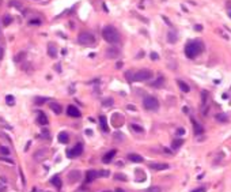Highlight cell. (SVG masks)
I'll use <instances>...</instances> for the list:
<instances>
[{
    "instance_id": "6da1fadb",
    "label": "cell",
    "mask_w": 231,
    "mask_h": 192,
    "mask_svg": "<svg viewBox=\"0 0 231 192\" xmlns=\"http://www.w3.org/2000/svg\"><path fill=\"white\" fill-rule=\"evenodd\" d=\"M203 42L200 41V40H192V41H189L186 44V47H185V55L186 57L189 59H194L197 55H200L201 52H203Z\"/></svg>"
},
{
    "instance_id": "7a4b0ae2",
    "label": "cell",
    "mask_w": 231,
    "mask_h": 192,
    "mask_svg": "<svg viewBox=\"0 0 231 192\" xmlns=\"http://www.w3.org/2000/svg\"><path fill=\"white\" fill-rule=\"evenodd\" d=\"M102 37L106 42L109 44H117L120 41V33L117 32V29L113 26H106L102 30Z\"/></svg>"
},
{
    "instance_id": "3957f363",
    "label": "cell",
    "mask_w": 231,
    "mask_h": 192,
    "mask_svg": "<svg viewBox=\"0 0 231 192\" xmlns=\"http://www.w3.org/2000/svg\"><path fill=\"white\" fill-rule=\"evenodd\" d=\"M78 42L82 45H93L95 42V35L88 32H82L78 35Z\"/></svg>"
},
{
    "instance_id": "277c9868",
    "label": "cell",
    "mask_w": 231,
    "mask_h": 192,
    "mask_svg": "<svg viewBox=\"0 0 231 192\" xmlns=\"http://www.w3.org/2000/svg\"><path fill=\"white\" fill-rule=\"evenodd\" d=\"M143 105L147 110H158L159 109V101L152 95H147L143 100Z\"/></svg>"
},
{
    "instance_id": "5b68a950",
    "label": "cell",
    "mask_w": 231,
    "mask_h": 192,
    "mask_svg": "<svg viewBox=\"0 0 231 192\" xmlns=\"http://www.w3.org/2000/svg\"><path fill=\"white\" fill-rule=\"evenodd\" d=\"M151 78H152V72L150 70H140L133 75V80H137V82H144Z\"/></svg>"
},
{
    "instance_id": "8992f818",
    "label": "cell",
    "mask_w": 231,
    "mask_h": 192,
    "mask_svg": "<svg viewBox=\"0 0 231 192\" xmlns=\"http://www.w3.org/2000/svg\"><path fill=\"white\" fill-rule=\"evenodd\" d=\"M82 153H83V146L80 145V143H78L75 147L67 150V157H68V158H75V157H79Z\"/></svg>"
},
{
    "instance_id": "52a82bcc",
    "label": "cell",
    "mask_w": 231,
    "mask_h": 192,
    "mask_svg": "<svg viewBox=\"0 0 231 192\" xmlns=\"http://www.w3.org/2000/svg\"><path fill=\"white\" fill-rule=\"evenodd\" d=\"M67 113H68V116H71V117H80V110H79L76 106H74V105L68 106Z\"/></svg>"
},
{
    "instance_id": "ba28073f",
    "label": "cell",
    "mask_w": 231,
    "mask_h": 192,
    "mask_svg": "<svg viewBox=\"0 0 231 192\" xmlns=\"http://www.w3.org/2000/svg\"><path fill=\"white\" fill-rule=\"evenodd\" d=\"M150 166V169H152V170H166V169H169V165L167 164H150L148 165Z\"/></svg>"
},
{
    "instance_id": "9c48e42d",
    "label": "cell",
    "mask_w": 231,
    "mask_h": 192,
    "mask_svg": "<svg viewBox=\"0 0 231 192\" xmlns=\"http://www.w3.org/2000/svg\"><path fill=\"white\" fill-rule=\"evenodd\" d=\"M116 150H110L109 153H106L105 155H103V158H102V161L105 162V164H109V162H112L113 161V158H114V155H116Z\"/></svg>"
},
{
    "instance_id": "30bf717a",
    "label": "cell",
    "mask_w": 231,
    "mask_h": 192,
    "mask_svg": "<svg viewBox=\"0 0 231 192\" xmlns=\"http://www.w3.org/2000/svg\"><path fill=\"white\" fill-rule=\"evenodd\" d=\"M37 121H38V124H41V126H46L48 123H49V119L46 117V114L44 113V112H38Z\"/></svg>"
},
{
    "instance_id": "8fae6325",
    "label": "cell",
    "mask_w": 231,
    "mask_h": 192,
    "mask_svg": "<svg viewBox=\"0 0 231 192\" xmlns=\"http://www.w3.org/2000/svg\"><path fill=\"white\" fill-rule=\"evenodd\" d=\"M57 47H56L55 44H49V45H48V55L51 56V57H53V59H55V57H57Z\"/></svg>"
},
{
    "instance_id": "7c38bea8",
    "label": "cell",
    "mask_w": 231,
    "mask_h": 192,
    "mask_svg": "<svg viewBox=\"0 0 231 192\" xmlns=\"http://www.w3.org/2000/svg\"><path fill=\"white\" fill-rule=\"evenodd\" d=\"M80 179V172L79 170H72L71 173H68V180L71 183H75V181H78Z\"/></svg>"
},
{
    "instance_id": "4fadbf2b",
    "label": "cell",
    "mask_w": 231,
    "mask_h": 192,
    "mask_svg": "<svg viewBox=\"0 0 231 192\" xmlns=\"http://www.w3.org/2000/svg\"><path fill=\"white\" fill-rule=\"evenodd\" d=\"M97 177H98V172H97V170H88V172H87V176H86V181L87 183H91V181H94Z\"/></svg>"
},
{
    "instance_id": "5bb4252c",
    "label": "cell",
    "mask_w": 231,
    "mask_h": 192,
    "mask_svg": "<svg viewBox=\"0 0 231 192\" xmlns=\"http://www.w3.org/2000/svg\"><path fill=\"white\" fill-rule=\"evenodd\" d=\"M106 55H107V57H110V59H114V57H117V56L120 55V51H118L117 48H109V49L106 51Z\"/></svg>"
},
{
    "instance_id": "9a60e30c",
    "label": "cell",
    "mask_w": 231,
    "mask_h": 192,
    "mask_svg": "<svg viewBox=\"0 0 231 192\" xmlns=\"http://www.w3.org/2000/svg\"><path fill=\"white\" fill-rule=\"evenodd\" d=\"M128 160H129L131 162H135V164H141V162H143V157L139 155V154H129V155H128Z\"/></svg>"
},
{
    "instance_id": "2e32d148",
    "label": "cell",
    "mask_w": 231,
    "mask_h": 192,
    "mask_svg": "<svg viewBox=\"0 0 231 192\" xmlns=\"http://www.w3.org/2000/svg\"><path fill=\"white\" fill-rule=\"evenodd\" d=\"M99 123H101V128L102 131H105V132H107L109 131V126H107V120H106V116H99Z\"/></svg>"
},
{
    "instance_id": "e0dca14e",
    "label": "cell",
    "mask_w": 231,
    "mask_h": 192,
    "mask_svg": "<svg viewBox=\"0 0 231 192\" xmlns=\"http://www.w3.org/2000/svg\"><path fill=\"white\" fill-rule=\"evenodd\" d=\"M51 183L55 185L57 189H60L61 187H63V183H61V179H60V176H53V177H52V180H51Z\"/></svg>"
},
{
    "instance_id": "ac0fdd59",
    "label": "cell",
    "mask_w": 231,
    "mask_h": 192,
    "mask_svg": "<svg viewBox=\"0 0 231 192\" xmlns=\"http://www.w3.org/2000/svg\"><path fill=\"white\" fill-rule=\"evenodd\" d=\"M57 139H59L60 143L65 145V143H68V140H70V135H68L67 132H60L59 136H57Z\"/></svg>"
},
{
    "instance_id": "d6986e66",
    "label": "cell",
    "mask_w": 231,
    "mask_h": 192,
    "mask_svg": "<svg viewBox=\"0 0 231 192\" xmlns=\"http://www.w3.org/2000/svg\"><path fill=\"white\" fill-rule=\"evenodd\" d=\"M49 108H51L53 112H55L56 114H60L61 112H63V109H61V106L59 105V104H56V102H51L49 104Z\"/></svg>"
},
{
    "instance_id": "ffe728a7",
    "label": "cell",
    "mask_w": 231,
    "mask_h": 192,
    "mask_svg": "<svg viewBox=\"0 0 231 192\" xmlns=\"http://www.w3.org/2000/svg\"><path fill=\"white\" fill-rule=\"evenodd\" d=\"M167 41L170 44L177 42V33L174 32V30H169V33H167Z\"/></svg>"
},
{
    "instance_id": "44dd1931",
    "label": "cell",
    "mask_w": 231,
    "mask_h": 192,
    "mask_svg": "<svg viewBox=\"0 0 231 192\" xmlns=\"http://www.w3.org/2000/svg\"><path fill=\"white\" fill-rule=\"evenodd\" d=\"M46 155H48V150L42 149V150H39V151H37V153L34 154V158L35 160H42V158H45Z\"/></svg>"
},
{
    "instance_id": "7402d4cb",
    "label": "cell",
    "mask_w": 231,
    "mask_h": 192,
    "mask_svg": "<svg viewBox=\"0 0 231 192\" xmlns=\"http://www.w3.org/2000/svg\"><path fill=\"white\" fill-rule=\"evenodd\" d=\"M182 145H184V139H176V140L171 143V149L177 150V149H180Z\"/></svg>"
},
{
    "instance_id": "603a6c76",
    "label": "cell",
    "mask_w": 231,
    "mask_h": 192,
    "mask_svg": "<svg viewBox=\"0 0 231 192\" xmlns=\"http://www.w3.org/2000/svg\"><path fill=\"white\" fill-rule=\"evenodd\" d=\"M177 83H178V87H180V89H181L182 91H184V93H188V91L190 90V87H189L185 82H182V80H178Z\"/></svg>"
},
{
    "instance_id": "cb8c5ba5",
    "label": "cell",
    "mask_w": 231,
    "mask_h": 192,
    "mask_svg": "<svg viewBox=\"0 0 231 192\" xmlns=\"http://www.w3.org/2000/svg\"><path fill=\"white\" fill-rule=\"evenodd\" d=\"M192 123H193V126H194V132H196V133H203V132H204L203 127L200 126V124L196 121V120H193V119H192Z\"/></svg>"
},
{
    "instance_id": "d4e9b609",
    "label": "cell",
    "mask_w": 231,
    "mask_h": 192,
    "mask_svg": "<svg viewBox=\"0 0 231 192\" xmlns=\"http://www.w3.org/2000/svg\"><path fill=\"white\" fill-rule=\"evenodd\" d=\"M163 83H165V79L161 76L158 80H155V82L152 83V86L155 87V89H161V87H163Z\"/></svg>"
},
{
    "instance_id": "484cf974",
    "label": "cell",
    "mask_w": 231,
    "mask_h": 192,
    "mask_svg": "<svg viewBox=\"0 0 231 192\" xmlns=\"http://www.w3.org/2000/svg\"><path fill=\"white\" fill-rule=\"evenodd\" d=\"M216 120H219V121H228V119H227V116L226 114H222V113H219V114H216Z\"/></svg>"
},
{
    "instance_id": "4316f807",
    "label": "cell",
    "mask_w": 231,
    "mask_h": 192,
    "mask_svg": "<svg viewBox=\"0 0 231 192\" xmlns=\"http://www.w3.org/2000/svg\"><path fill=\"white\" fill-rule=\"evenodd\" d=\"M12 22V19H11V16L10 15H4L3 16V23H4V26H8V25L11 23Z\"/></svg>"
},
{
    "instance_id": "83f0119b",
    "label": "cell",
    "mask_w": 231,
    "mask_h": 192,
    "mask_svg": "<svg viewBox=\"0 0 231 192\" xmlns=\"http://www.w3.org/2000/svg\"><path fill=\"white\" fill-rule=\"evenodd\" d=\"M102 105H103V106H106V108H109V106H112V105H113V100H112V98H107V100H103V101H102Z\"/></svg>"
},
{
    "instance_id": "f1b7e54d",
    "label": "cell",
    "mask_w": 231,
    "mask_h": 192,
    "mask_svg": "<svg viewBox=\"0 0 231 192\" xmlns=\"http://www.w3.org/2000/svg\"><path fill=\"white\" fill-rule=\"evenodd\" d=\"M0 153L4 154V155H10V150L6 146H0Z\"/></svg>"
},
{
    "instance_id": "f546056e",
    "label": "cell",
    "mask_w": 231,
    "mask_h": 192,
    "mask_svg": "<svg viewBox=\"0 0 231 192\" xmlns=\"http://www.w3.org/2000/svg\"><path fill=\"white\" fill-rule=\"evenodd\" d=\"M144 192H162V191L159 187H150V188H147Z\"/></svg>"
},
{
    "instance_id": "4dcf8cb0",
    "label": "cell",
    "mask_w": 231,
    "mask_h": 192,
    "mask_svg": "<svg viewBox=\"0 0 231 192\" xmlns=\"http://www.w3.org/2000/svg\"><path fill=\"white\" fill-rule=\"evenodd\" d=\"M132 129L135 131V132H143V128H141L140 126H136V124H132Z\"/></svg>"
},
{
    "instance_id": "1f68e13d",
    "label": "cell",
    "mask_w": 231,
    "mask_h": 192,
    "mask_svg": "<svg viewBox=\"0 0 231 192\" xmlns=\"http://www.w3.org/2000/svg\"><path fill=\"white\" fill-rule=\"evenodd\" d=\"M109 170H101V172H98V177H109Z\"/></svg>"
},
{
    "instance_id": "d6a6232c",
    "label": "cell",
    "mask_w": 231,
    "mask_h": 192,
    "mask_svg": "<svg viewBox=\"0 0 231 192\" xmlns=\"http://www.w3.org/2000/svg\"><path fill=\"white\" fill-rule=\"evenodd\" d=\"M114 179L116 180H121V181H125L126 180V176H124V174H114Z\"/></svg>"
},
{
    "instance_id": "836d02e7",
    "label": "cell",
    "mask_w": 231,
    "mask_h": 192,
    "mask_svg": "<svg viewBox=\"0 0 231 192\" xmlns=\"http://www.w3.org/2000/svg\"><path fill=\"white\" fill-rule=\"evenodd\" d=\"M42 135H44V138H46V139H49V136H51V133H49L48 128H42Z\"/></svg>"
},
{
    "instance_id": "e575fe53",
    "label": "cell",
    "mask_w": 231,
    "mask_h": 192,
    "mask_svg": "<svg viewBox=\"0 0 231 192\" xmlns=\"http://www.w3.org/2000/svg\"><path fill=\"white\" fill-rule=\"evenodd\" d=\"M6 101H7L10 105H12V104H14V97H12V95H7V97H6Z\"/></svg>"
},
{
    "instance_id": "d590c367",
    "label": "cell",
    "mask_w": 231,
    "mask_h": 192,
    "mask_svg": "<svg viewBox=\"0 0 231 192\" xmlns=\"http://www.w3.org/2000/svg\"><path fill=\"white\" fill-rule=\"evenodd\" d=\"M114 138H117V140L121 142L122 138H124V135H122V133H120V132H116V133H114Z\"/></svg>"
},
{
    "instance_id": "8d00e7d4",
    "label": "cell",
    "mask_w": 231,
    "mask_h": 192,
    "mask_svg": "<svg viewBox=\"0 0 231 192\" xmlns=\"http://www.w3.org/2000/svg\"><path fill=\"white\" fill-rule=\"evenodd\" d=\"M0 161H4V162H8V164H14V161H12V160H10V158H6V157H1V158H0Z\"/></svg>"
},
{
    "instance_id": "74e56055",
    "label": "cell",
    "mask_w": 231,
    "mask_h": 192,
    "mask_svg": "<svg viewBox=\"0 0 231 192\" xmlns=\"http://www.w3.org/2000/svg\"><path fill=\"white\" fill-rule=\"evenodd\" d=\"M6 191H7V185L0 183V192H6Z\"/></svg>"
},
{
    "instance_id": "f35d334b",
    "label": "cell",
    "mask_w": 231,
    "mask_h": 192,
    "mask_svg": "<svg viewBox=\"0 0 231 192\" xmlns=\"http://www.w3.org/2000/svg\"><path fill=\"white\" fill-rule=\"evenodd\" d=\"M34 101L37 102V104H42V102H45V101H46V100H45V98H35Z\"/></svg>"
},
{
    "instance_id": "ab89813d",
    "label": "cell",
    "mask_w": 231,
    "mask_h": 192,
    "mask_svg": "<svg viewBox=\"0 0 231 192\" xmlns=\"http://www.w3.org/2000/svg\"><path fill=\"white\" fill-rule=\"evenodd\" d=\"M192 192H205V188H204V187H200V188H196V189H193Z\"/></svg>"
},
{
    "instance_id": "60d3db41",
    "label": "cell",
    "mask_w": 231,
    "mask_h": 192,
    "mask_svg": "<svg viewBox=\"0 0 231 192\" xmlns=\"http://www.w3.org/2000/svg\"><path fill=\"white\" fill-rule=\"evenodd\" d=\"M151 59H152V60H158V59H159V56H158L155 52H152V53H151Z\"/></svg>"
},
{
    "instance_id": "b9f144b4",
    "label": "cell",
    "mask_w": 231,
    "mask_h": 192,
    "mask_svg": "<svg viewBox=\"0 0 231 192\" xmlns=\"http://www.w3.org/2000/svg\"><path fill=\"white\" fill-rule=\"evenodd\" d=\"M194 29H196L197 32H201V30H203V26H200V25H196V26H194Z\"/></svg>"
},
{
    "instance_id": "7bdbcfd3",
    "label": "cell",
    "mask_w": 231,
    "mask_h": 192,
    "mask_svg": "<svg viewBox=\"0 0 231 192\" xmlns=\"http://www.w3.org/2000/svg\"><path fill=\"white\" fill-rule=\"evenodd\" d=\"M3 56H4V51H3V48L0 47V60L3 59Z\"/></svg>"
},
{
    "instance_id": "ee69618b",
    "label": "cell",
    "mask_w": 231,
    "mask_h": 192,
    "mask_svg": "<svg viewBox=\"0 0 231 192\" xmlns=\"http://www.w3.org/2000/svg\"><path fill=\"white\" fill-rule=\"evenodd\" d=\"M177 133H178V135H184V133H185V131H184V129H182V128H181V129H177Z\"/></svg>"
},
{
    "instance_id": "f6af8a7d",
    "label": "cell",
    "mask_w": 231,
    "mask_h": 192,
    "mask_svg": "<svg viewBox=\"0 0 231 192\" xmlns=\"http://www.w3.org/2000/svg\"><path fill=\"white\" fill-rule=\"evenodd\" d=\"M116 192H125V191H124L122 188H117V189H116Z\"/></svg>"
},
{
    "instance_id": "bcb514c9",
    "label": "cell",
    "mask_w": 231,
    "mask_h": 192,
    "mask_svg": "<svg viewBox=\"0 0 231 192\" xmlns=\"http://www.w3.org/2000/svg\"><path fill=\"white\" fill-rule=\"evenodd\" d=\"M103 192H113V191H103Z\"/></svg>"
},
{
    "instance_id": "7dc6e473",
    "label": "cell",
    "mask_w": 231,
    "mask_h": 192,
    "mask_svg": "<svg viewBox=\"0 0 231 192\" xmlns=\"http://www.w3.org/2000/svg\"><path fill=\"white\" fill-rule=\"evenodd\" d=\"M228 14H230V16H231V11H230V12H228Z\"/></svg>"
}]
</instances>
